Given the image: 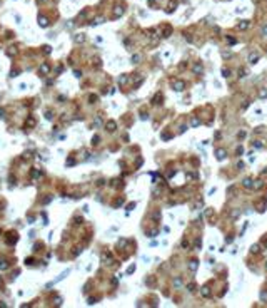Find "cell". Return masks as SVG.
Returning a JSON list of instances; mask_svg holds the SVG:
<instances>
[{"label":"cell","mask_w":267,"mask_h":308,"mask_svg":"<svg viewBox=\"0 0 267 308\" xmlns=\"http://www.w3.org/2000/svg\"><path fill=\"white\" fill-rule=\"evenodd\" d=\"M172 87H174V90H184L185 89V82H182V80H172Z\"/></svg>","instance_id":"6da1fadb"},{"label":"cell","mask_w":267,"mask_h":308,"mask_svg":"<svg viewBox=\"0 0 267 308\" xmlns=\"http://www.w3.org/2000/svg\"><path fill=\"white\" fill-rule=\"evenodd\" d=\"M249 27H250V22H249V20H240V22L237 23V28H239V30H247Z\"/></svg>","instance_id":"7a4b0ae2"},{"label":"cell","mask_w":267,"mask_h":308,"mask_svg":"<svg viewBox=\"0 0 267 308\" xmlns=\"http://www.w3.org/2000/svg\"><path fill=\"white\" fill-rule=\"evenodd\" d=\"M215 158L219 159V161H222V159H226V158H227V152H226V149H217V151H215Z\"/></svg>","instance_id":"3957f363"},{"label":"cell","mask_w":267,"mask_h":308,"mask_svg":"<svg viewBox=\"0 0 267 308\" xmlns=\"http://www.w3.org/2000/svg\"><path fill=\"white\" fill-rule=\"evenodd\" d=\"M244 188H247V189H252V188H254V181L250 179V177H245V179H244Z\"/></svg>","instance_id":"277c9868"},{"label":"cell","mask_w":267,"mask_h":308,"mask_svg":"<svg viewBox=\"0 0 267 308\" xmlns=\"http://www.w3.org/2000/svg\"><path fill=\"white\" fill-rule=\"evenodd\" d=\"M197 266H199V261H197V260H192V261L189 263V270L190 271H195V270H197Z\"/></svg>","instance_id":"5b68a950"},{"label":"cell","mask_w":267,"mask_h":308,"mask_svg":"<svg viewBox=\"0 0 267 308\" xmlns=\"http://www.w3.org/2000/svg\"><path fill=\"white\" fill-rule=\"evenodd\" d=\"M257 60H259L257 54H250V55H249V62H250V64H257Z\"/></svg>","instance_id":"8992f818"},{"label":"cell","mask_w":267,"mask_h":308,"mask_svg":"<svg viewBox=\"0 0 267 308\" xmlns=\"http://www.w3.org/2000/svg\"><path fill=\"white\" fill-rule=\"evenodd\" d=\"M200 293H202V296H204V298H209V296H210V290H209V286H204Z\"/></svg>","instance_id":"52a82bcc"},{"label":"cell","mask_w":267,"mask_h":308,"mask_svg":"<svg viewBox=\"0 0 267 308\" xmlns=\"http://www.w3.org/2000/svg\"><path fill=\"white\" fill-rule=\"evenodd\" d=\"M259 251H260V246H259V244H252V246H250V253H252V255H257Z\"/></svg>","instance_id":"ba28073f"},{"label":"cell","mask_w":267,"mask_h":308,"mask_svg":"<svg viewBox=\"0 0 267 308\" xmlns=\"http://www.w3.org/2000/svg\"><path fill=\"white\" fill-rule=\"evenodd\" d=\"M202 70H204L202 64H195V66H194V72H197V74H202Z\"/></svg>","instance_id":"9c48e42d"},{"label":"cell","mask_w":267,"mask_h":308,"mask_svg":"<svg viewBox=\"0 0 267 308\" xmlns=\"http://www.w3.org/2000/svg\"><path fill=\"white\" fill-rule=\"evenodd\" d=\"M175 7H177V2L174 0V2H170V5L167 7V12H174V10H175Z\"/></svg>","instance_id":"30bf717a"},{"label":"cell","mask_w":267,"mask_h":308,"mask_svg":"<svg viewBox=\"0 0 267 308\" xmlns=\"http://www.w3.org/2000/svg\"><path fill=\"white\" fill-rule=\"evenodd\" d=\"M190 126H192V127H197V126H200V119H195V117H194L192 121H190Z\"/></svg>","instance_id":"8fae6325"},{"label":"cell","mask_w":267,"mask_h":308,"mask_svg":"<svg viewBox=\"0 0 267 308\" xmlns=\"http://www.w3.org/2000/svg\"><path fill=\"white\" fill-rule=\"evenodd\" d=\"M254 182H255V184H254L252 189H260V188L264 186V182H262V181H254Z\"/></svg>","instance_id":"7c38bea8"},{"label":"cell","mask_w":267,"mask_h":308,"mask_svg":"<svg viewBox=\"0 0 267 308\" xmlns=\"http://www.w3.org/2000/svg\"><path fill=\"white\" fill-rule=\"evenodd\" d=\"M222 75H224V77H229V75H230V69H227V67H222Z\"/></svg>","instance_id":"4fadbf2b"},{"label":"cell","mask_w":267,"mask_h":308,"mask_svg":"<svg viewBox=\"0 0 267 308\" xmlns=\"http://www.w3.org/2000/svg\"><path fill=\"white\" fill-rule=\"evenodd\" d=\"M170 32H172V27H165V28H164V37H169Z\"/></svg>","instance_id":"5bb4252c"},{"label":"cell","mask_w":267,"mask_h":308,"mask_svg":"<svg viewBox=\"0 0 267 308\" xmlns=\"http://www.w3.org/2000/svg\"><path fill=\"white\" fill-rule=\"evenodd\" d=\"M260 298H262L264 301H267V291H262V293H260Z\"/></svg>","instance_id":"9a60e30c"},{"label":"cell","mask_w":267,"mask_h":308,"mask_svg":"<svg viewBox=\"0 0 267 308\" xmlns=\"http://www.w3.org/2000/svg\"><path fill=\"white\" fill-rule=\"evenodd\" d=\"M260 97H267V90H265V89L260 90Z\"/></svg>","instance_id":"2e32d148"},{"label":"cell","mask_w":267,"mask_h":308,"mask_svg":"<svg viewBox=\"0 0 267 308\" xmlns=\"http://www.w3.org/2000/svg\"><path fill=\"white\" fill-rule=\"evenodd\" d=\"M262 34H264V35H267V25H264V27H262Z\"/></svg>","instance_id":"e0dca14e"},{"label":"cell","mask_w":267,"mask_h":308,"mask_svg":"<svg viewBox=\"0 0 267 308\" xmlns=\"http://www.w3.org/2000/svg\"><path fill=\"white\" fill-rule=\"evenodd\" d=\"M237 168H239V169H244V163H242V161H240V163L237 164Z\"/></svg>","instance_id":"ac0fdd59"},{"label":"cell","mask_w":267,"mask_h":308,"mask_svg":"<svg viewBox=\"0 0 267 308\" xmlns=\"http://www.w3.org/2000/svg\"><path fill=\"white\" fill-rule=\"evenodd\" d=\"M239 214H240V211H234V213H232V216H234V218H237Z\"/></svg>","instance_id":"d6986e66"},{"label":"cell","mask_w":267,"mask_h":308,"mask_svg":"<svg viewBox=\"0 0 267 308\" xmlns=\"http://www.w3.org/2000/svg\"><path fill=\"white\" fill-rule=\"evenodd\" d=\"M262 244H264V248L267 250V238H264V241H262Z\"/></svg>","instance_id":"ffe728a7"}]
</instances>
